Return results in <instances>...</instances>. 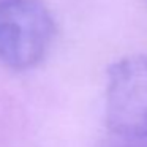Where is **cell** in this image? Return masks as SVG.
<instances>
[{
	"mask_svg": "<svg viewBox=\"0 0 147 147\" xmlns=\"http://www.w3.org/2000/svg\"><path fill=\"white\" fill-rule=\"evenodd\" d=\"M55 24L41 0H0V63L27 70L45 59Z\"/></svg>",
	"mask_w": 147,
	"mask_h": 147,
	"instance_id": "obj_1",
	"label": "cell"
},
{
	"mask_svg": "<svg viewBox=\"0 0 147 147\" xmlns=\"http://www.w3.org/2000/svg\"><path fill=\"white\" fill-rule=\"evenodd\" d=\"M106 127L117 136H147V57H125L111 65Z\"/></svg>",
	"mask_w": 147,
	"mask_h": 147,
	"instance_id": "obj_2",
	"label": "cell"
},
{
	"mask_svg": "<svg viewBox=\"0 0 147 147\" xmlns=\"http://www.w3.org/2000/svg\"><path fill=\"white\" fill-rule=\"evenodd\" d=\"M105 147H147V136H117L106 142Z\"/></svg>",
	"mask_w": 147,
	"mask_h": 147,
	"instance_id": "obj_3",
	"label": "cell"
}]
</instances>
